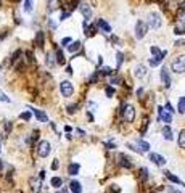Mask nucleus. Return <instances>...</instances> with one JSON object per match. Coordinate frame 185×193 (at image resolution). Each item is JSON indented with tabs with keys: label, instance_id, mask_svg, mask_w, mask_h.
I'll list each match as a JSON object with an SVG mask.
<instances>
[{
	"label": "nucleus",
	"instance_id": "obj_1",
	"mask_svg": "<svg viewBox=\"0 0 185 193\" xmlns=\"http://www.w3.org/2000/svg\"><path fill=\"white\" fill-rule=\"evenodd\" d=\"M171 69H172L174 73H177V74L185 73V55L177 56V58L171 63Z\"/></svg>",
	"mask_w": 185,
	"mask_h": 193
},
{
	"label": "nucleus",
	"instance_id": "obj_2",
	"mask_svg": "<svg viewBox=\"0 0 185 193\" xmlns=\"http://www.w3.org/2000/svg\"><path fill=\"white\" fill-rule=\"evenodd\" d=\"M131 150H134V151H138V153H143V151H150V143L145 142V140H137V142L134 143H129L127 145Z\"/></svg>",
	"mask_w": 185,
	"mask_h": 193
},
{
	"label": "nucleus",
	"instance_id": "obj_3",
	"mask_svg": "<svg viewBox=\"0 0 185 193\" xmlns=\"http://www.w3.org/2000/svg\"><path fill=\"white\" fill-rule=\"evenodd\" d=\"M174 34H177V36L185 34V11L179 13L177 23H175V27H174Z\"/></svg>",
	"mask_w": 185,
	"mask_h": 193
},
{
	"label": "nucleus",
	"instance_id": "obj_4",
	"mask_svg": "<svg viewBox=\"0 0 185 193\" xmlns=\"http://www.w3.org/2000/svg\"><path fill=\"white\" fill-rule=\"evenodd\" d=\"M161 23H163V20H161V15L159 13H150L148 15V24L146 26H150L151 29H159L161 27Z\"/></svg>",
	"mask_w": 185,
	"mask_h": 193
},
{
	"label": "nucleus",
	"instance_id": "obj_5",
	"mask_svg": "<svg viewBox=\"0 0 185 193\" xmlns=\"http://www.w3.org/2000/svg\"><path fill=\"white\" fill-rule=\"evenodd\" d=\"M50 143L47 142V140H42V142H39V145H37V154H39L40 158H47L50 154Z\"/></svg>",
	"mask_w": 185,
	"mask_h": 193
},
{
	"label": "nucleus",
	"instance_id": "obj_6",
	"mask_svg": "<svg viewBox=\"0 0 185 193\" xmlns=\"http://www.w3.org/2000/svg\"><path fill=\"white\" fill-rule=\"evenodd\" d=\"M122 114L124 119L127 122H134V117H135V108L132 105H122Z\"/></svg>",
	"mask_w": 185,
	"mask_h": 193
},
{
	"label": "nucleus",
	"instance_id": "obj_7",
	"mask_svg": "<svg viewBox=\"0 0 185 193\" xmlns=\"http://www.w3.org/2000/svg\"><path fill=\"white\" fill-rule=\"evenodd\" d=\"M146 32H148L146 23H145V21H137V24H135V37H137V39H138V40L143 39Z\"/></svg>",
	"mask_w": 185,
	"mask_h": 193
},
{
	"label": "nucleus",
	"instance_id": "obj_8",
	"mask_svg": "<svg viewBox=\"0 0 185 193\" xmlns=\"http://www.w3.org/2000/svg\"><path fill=\"white\" fill-rule=\"evenodd\" d=\"M60 90H61L63 97H71L72 92H74V87H72V84L69 81H63L61 84H60Z\"/></svg>",
	"mask_w": 185,
	"mask_h": 193
},
{
	"label": "nucleus",
	"instance_id": "obj_9",
	"mask_svg": "<svg viewBox=\"0 0 185 193\" xmlns=\"http://www.w3.org/2000/svg\"><path fill=\"white\" fill-rule=\"evenodd\" d=\"M158 113H159V119L163 121V122H166V124L172 122V116H171V114H169V113L164 110L163 106H159V108H158Z\"/></svg>",
	"mask_w": 185,
	"mask_h": 193
},
{
	"label": "nucleus",
	"instance_id": "obj_10",
	"mask_svg": "<svg viewBox=\"0 0 185 193\" xmlns=\"http://www.w3.org/2000/svg\"><path fill=\"white\" fill-rule=\"evenodd\" d=\"M81 10V13L84 15V18H85V21L89 20V18L92 16V8H90V5L89 3H79V7H77Z\"/></svg>",
	"mask_w": 185,
	"mask_h": 193
},
{
	"label": "nucleus",
	"instance_id": "obj_11",
	"mask_svg": "<svg viewBox=\"0 0 185 193\" xmlns=\"http://www.w3.org/2000/svg\"><path fill=\"white\" fill-rule=\"evenodd\" d=\"M29 185H31V190L34 193H40V190H42V180L40 179H29Z\"/></svg>",
	"mask_w": 185,
	"mask_h": 193
},
{
	"label": "nucleus",
	"instance_id": "obj_12",
	"mask_svg": "<svg viewBox=\"0 0 185 193\" xmlns=\"http://www.w3.org/2000/svg\"><path fill=\"white\" fill-rule=\"evenodd\" d=\"M161 81H163V84H164V87H166V89H169V87H171V76H169L168 69H166L164 66L161 68Z\"/></svg>",
	"mask_w": 185,
	"mask_h": 193
},
{
	"label": "nucleus",
	"instance_id": "obj_13",
	"mask_svg": "<svg viewBox=\"0 0 185 193\" xmlns=\"http://www.w3.org/2000/svg\"><path fill=\"white\" fill-rule=\"evenodd\" d=\"M150 161H153L155 164H158V166H164L166 164V158L161 156L158 153H150Z\"/></svg>",
	"mask_w": 185,
	"mask_h": 193
},
{
	"label": "nucleus",
	"instance_id": "obj_14",
	"mask_svg": "<svg viewBox=\"0 0 185 193\" xmlns=\"http://www.w3.org/2000/svg\"><path fill=\"white\" fill-rule=\"evenodd\" d=\"M82 27H84V32H85L87 37L95 36V32H97V26H95V24L89 26V24H87V21H84V23H82Z\"/></svg>",
	"mask_w": 185,
	"mask_h": 193
},
{
	"label": "nucleus",
	"instance_id": "obj_15",
	"mask_svg": "<svg viewBox=\"0 0 185 193\" xmlns=\"http://www.w3.org/2000/svg\"><path fill=\"white\" fill-rule=\"evenodd\" d=\"M134 76L138 77V79H140V77H145V76H146V68L143 66V64H137V66L134 68Z\"/></svg>",
	"mask_w": 185,
	"mask_h": 193
},
{
	"label": "nucleus",
	"instance_id": "obj_16",
	"mask_svg": "<svg viewBox=\"0 0 185 193\" xmlns=\"http://www.w3.org/2000/svg\"><path fill=\"white\" fill-rule=\"evenodd\" d=\"M31 111L34 113V114H35V117H37V119H39L40 122H47V121H48V117H47V114H45L44 111L35 110V108H31Z\"/></svg>",
	"mask_w": 185,
	"mask_h": 193
},
{
	"label": "nucleus",
	"instance_id": "obj_17",
	"mask_svg": "<svg viewBox=\"0 0 185 193\" xmlns=\"http://www.w3.org/2000/svg\"><path fill=\"white\" fill-rule=\"evenodd\" d=\"M95 26H97V27H100V29H103L105 32H111V26H109L105 20H97Z\"/></svg>",
	"mask_w": 185,
	"mask_h": 193
},
{
	"label": "nucleus",
	"instance_id": "obj_18",
	"mask_svg": "<svg viewBox=\"0 0 185 193\" xmlns=\"http://www.w3.org/2000/svg\"><path fill=\"white\" fill-rule=\"evenodd\" d=\"M119 159H121V166H124L126 169H132V163L131 158L126 156V154H119Z\"/></svg>",
	"mask_w": 185,
	"mask_h": 193
},
{
	"label": "nucleus",
	"instance_id": "obj_19",
	"mask_svg": "<svg viewBox=\"0 0 185 193\" xmlns=\"http://www.w3.org/2000/svg\"><path fill=\"white\" fill-rule=\"evenodd\" d=\"M69 188H71L72 193H82V187L81 183L77 180H71V183H69Z\"/></svg>",
	"mask_w": 185,
	"mask_h": 193
},
{
	"label": "nucleus",
	"instance_id": "obj_20",
	"mask_svg": "<svg viewBox=\"0 0 185 193\" xmlns=\"http://www.w3.org/2000/svg\"><path fill=\"white\" fill-rule=\"evenodd\" d=\"M164 174H166V177H168V179H169L171 182H174V183H177V185H182V187H183V182L180 180V179H179L177 176H174V174H171L169 171H166Z\"/></svg>",
	"mask_w": 185,
	"mask_h": 193
},
{
	"label": "nucleus",
	"instance_id": "obj_21",
	"mask_svg": "<svg viewBox=\"0 0 185 193\" xmlns=\"http://www.w3.org/2000/svg\"><path fill=\"white\" fill-rule=\"evenodd\" d=\"M163 137H164L166 140H172V139H174L172 129H171L169 126H164V127H163Z\"/></svg>",
	"mask_w": 185,
	"mask_h": 193
},
{
	"label": "nucleus",
	"instance_id": "obj_22",
	"mask_svg": "<svg viewBox=\"0 0 185 193\" xmlns=\"http://www.w3.org/2000/svg\"><path fill=\"white\" fill-rule=\"evenodd\" d=\"M60 0H48V3H47V7H48V13H52V11H55L57 8L60 7Z\"/></svg>",
	"mask_w": 185,
	"mask_h": 193
},
{
	"label": "nucleus",
	"instance_id": "obj_23",
	"mask_svg": "<svg viewBox=\"0 0 185 193\" xmlns=\"http://www.w3.org/2000/svg\"><path fill=\"white\" fill-rule=\"evenodd\" d=\"M44 42H45V37H44V32L39 31L35 36V45L37 47H44Z\"/></svg>",
	"mask_w": 185,
	"mask_h": 193
},
{
	"label": "nucleus",
	"instance_id": "obj_24",
	"mask_svg": "<svg viewBox=\"0 0 185 193\" xmlns=\"http://www.w3.org/2000/svg\"><path fill=\"white\" fill-rule=\"evenodd\" d=\"M68 50L71 51V53H76L77 50H81V42H71V44L68 45Z\"/></svg>",
	"mask_w": 185,
	"mask_h": 193
},
{
	"label": "nucleus",
	"instance_id": "obj_25",
	"mask_svg": "<svg viewBox=\"0 0 185 193\" xmlns=\"http://www.w3.org/2000/svg\"><path fill=\"white\" fill-rule=\"evenodd\" d=\"M79 169H81V166L79 164H69V167H68V172H69V176H76L77 172H79Z\"/></svg>",
	"mask_w": 185,
	"mask_h": 193
},
{
	"label": "nucleus",
	"instance_id": "obj_26",
	"mask_svg": "<svg viewBox=\"0 0 185 193\" xmlns=\"http://www.w3.org/2000/svg\"><path fill=\"white\" fill-rule=\"evenodd\" d=\"M45 63H47V66H48V68H53V66H55L57 60H55L53 53H47V60H45Z\"/></svg>",
	"mask_w": 185,
	"mask_h": 193
},
{
	"label": "nucleus",
	"instance_id": "obj_27",
	"mask_svg": "<svg viewBox=\"0 0 185 193\" xmlns=\"http://www.w3.org/2000/svg\"><path fill=\"white\" fill-rule=\"evenodd\" d=\"M57 63H58V64H64V63H66V60H64V55H63L61 48L57 50Z\"/></svg>",
	"mask_w": 185,
	"mask_h": 193
},
{
	"label": "nucleus",
	"instance_id": "obj_28",
	"mask_svg": "<svg viewBox=\"0 0 185 193\" xmlns=\"http://www.w3.org/2000/svg\"><path fill=\"white\" fill-rule=\"evenodd\" d=\"M50 183H52V187H55V188H60L63 185V180L60 177H53L52 180H50Z\"/></svg>",
	"mask_w": 185,
	"mask_h": 193
},
{
	"label": "nucleus",
	"instance_id": "obj_29",
	"mask_svg": "<svg viewBox=\"0 0 185 193\" xmlns=\"http://www.w3.org/2000/svg\"><path fill=\"white\" fill-rule=\"evenodd\" d=\"M177 111H179V113H182V114L185 113V97H182V98H180V100H179V105H177Z\"/></svg>",
	"mask_w": 185,
	"mask_h": 193
},
{
	"label": "nucleus",
	"instance_id": "obj_30",
	"mask_svg": "<svg viewBox=\"0 0 185 193\" xmlns=\"http://www.w3.org/2000/svg\"><path fill=\"white\" fill-rule=\"evenodd\" d=\"M179 147L185 150V130H182V132L179 134Z\"/></svg>",
	"mask_w": 185,
	"mask_h": 193
},
{
	"label": "nucleus",
	"instance_id": "obj_31",
	"mask_svg": "<svg viewBox=\"0 0 185 193\" xmlns=\"http://www.w3.org/2000/svg\"><path fill=\"white\" fill-rule=\"evenodd\" d=\"M24 11L27 13L32 11V0H24Z\"/></svg>",
	"mask_w": 185,
	"mask_h": 193
},
{
	"label": "nucleus",
	"instance_id": "obj_32",
	"mask_svg": "<svg viewBox=\"0 0 185 193\" xmlns=\"http://www.w3.org/2000/svg\"><path fill=\"white\" fill-rule=\"evenodd\" d=\"M20 117H21L23 121H31V117H32V114H31L29 111H24V113H21V114H20Z\"/></svg>",
	"mask_w": 185,
	"mask_h": 193
},
{
	"label": "nucleus",
	"instance_id": "obj_33",
	"mask_svg": "<svg viewBox=\"0 0 185 193\" xmlns=\"http://www.w3.org/2000/svg\"><path fill=\"white\" fill-rule=\"evenodd\" d=\"M161 61H163V58H158V56H155V58L150 60V66H158Z\"/></svg>",
	"mask_w": 185,
	"mask_h": 193
},
{
	"label": "nucleus",
	"instance_id": "obj_34",
	"mask_svg": "<svg viewBox=\"0 0 185 193\" xmlns=\"http://www.w3.org/2000/svg\"><path fill=\"white\" fill-rule=\"evenodd\" d=\"M77 106H79L77 103H74V105H69V106L66 108V111L69 113V114H72V113H76V111H77Z\"/></svg>",
	"mask_w": 185,
	"mask_h": 193
},
{
	"label": "nucleus",
	"instance_id": "obj_35",
	"mask_svg": "<svg viewBox=\"0 0 185 193\" xmlns=\"http://www.w3.org/2000/svg\"><path fill=\"white\" fill-rule=\"evenodd\" d=\"M37 139H39V130H34V132H32V135H31V139H27V142L32 143V142H35Z\"/></svg>",
	"mask_w": 185,
	"mask_h": 193
},
{
	"label": "nucleus",
	"instance_id": "obj_36",
	"mask_svg": "<svg viewBox=\"0 0 185 193\" xmlns=\"http://www.w3.org/2000/svg\"><path fill=\"white\" fill-rule=\"evenodd\" d=\"M100 73H101V74H105V76H111V74H113V69H111L109 66H105Z\"/></svg>",
	"mask_w": 185,
	"mask_h": 193
},
{
	"label": "nucleus",
	"instance_id": "obj_37",
	"mask_svg": "<svg viewBox=\"0 0 185 193\" xmlns=\"http://www.w3.org/2000/svg\"><path fill=\"white\" fill-rule=\"evenodd\" d=\"M105 93H106V97H109V98H111V97L114 95V89L111 87V86H108V87L105 89Z\"/></svg>",
	"mask_w": 185,
	"mask_h": 193
},
{
	"label": "nucleus",
	"instance_id": "obj_38",
	"mask_svg": "<svg viewBox=\"0 0 185 193\" xmlns=\"http://www.w3.org/2000/svg\"><path fill=\"white\" fill-rule=\"evenodd\" d=\"M116 56H118V68H121V63H122V58H124V55L121 53V51H118V53H116Z\"/></svg>",
	"mask_w": 185,
	"mask_h": 193
},
{
	"label": "nucleus",
	"instance_id": "obj_39",
	"mask_svg": "<svg viewBox=\"0 0 185 193\" xmlns=\"http://www.w3.org/2000/svg\"><path fill=\"white\" fill-rule=\"evenodd\" d=\"M164 110L169 113V114H172L174 113V108H172V105H171V103H166V106H164Z\"/></svg>",
	"mask_w": 185,
	"mask_h": 193
},
{
	"label": "nucleus",
	"instance_id": "obj_40",
	"mask_svg": "<svg viewBox=\"0 0 185 193\" xmlns=\"http://www.w3.org/2000/svg\"><path fill=\"white\" fill-rule=\"evenodd\" d=\"M79 2L81 0H71V10H76L77 5H79Z\"/></svg>",
	"mask_w": 185,
	"mask_h": 193
},
{
	"label": "nucleus",
	"instance_id": "obj_41",
	"mask_svg": "<svg viewBox=\"0 0 185 193\" xmlns=\"http://www.w3.org/2000/svg\"><path fill=\"white\" fill-rule=\"evenodd\" d=\"M0 101H10V98H8V97H7L2 90H0Z\"/></svg>",
	"mask_w": 185,
	"mask_h": 193
},
{
	"label": "nucleus",
	"instance_id": "obj_42",
	"mask_svg": "<svg viewBox=\"0 0 185 193\" xmlns=\"http://www.w3.org/2000/svg\"><path fill=\"white\" fill-rule=\"evenodd\" d=\"M142 179L143 180H146V177H148V171H146V167H142Z\"/></svg>",
	"mask_w": 185,
	"mask_h": 193
},
{
	"label": "nucleus",
	"instance_id": "obj_43",
	"mask_svg": "<svg viewBox=\"0 0 185 193\" xmlns=\"http://www.w3.org/2000/svg\"><path fill=\"white\" fill-rule=\"evenodd\" d=\"M10 130H11V122H10V121H7V122H5V132H7V134H10Z\"/></svg>",
	"mask_w": 185,
	"mask_h": 193
},
{
	"label": "nucleus",
	"instance_id": "obj_44",
	"mask_svg": "<svg viewBox=\"0 0 185 193\" xmlns=\"http://www.w3.org/2000/svg\"><path fill=\"white\" fill-rule=\"evenodd\" d=\"M146 126H148V119L145 117V119H143V124H142V134H145V130H146Z\"/></svg>",
	"mask_w": 185,
	"mask_h": 193
},
{
	"label": "nucleus",
	"instance_id": "obj_45",
	"mask_svg": "<svg viewBox=\"0 0 185 193\" xmlns=\"http://www.w3.org/2000/svg\"><path fill=\"white\" fill-rule=\"evenodd\" d=\"M71 42H72V40L69 39V37H64V39L61 40V45H66V47H68L69 44H71Z\"/></svg>",
	"mask_w": 185,
	"mask_h": 193
},
{
	"label": "nucleus",
	"instance_id": "obj_46",
	"mask_svg": "<svg viewBox=\"0 0 185 193\" xmlns=\"http://www.w3.org/2000/svg\"><path fill=\"white\" fill-rule=\"evenodd\" d=\"M105 147L108 148V150H113V148H116V145H114V143H111V142H106V143H105Z\"/></svg>",
	"mask_w": 185,
	"mask_h": 193
},
{
	"label": "nucleus",
	"instance_id": "obj_47",
	"mask_svg": "<svg viewBox=\"0 0 185 193\" xmlns=\"http://www.w3.org/2000/svg\"><path fill=\"white\" fill-rule=\"evenodd\" d=\"M118 82H119V77L118 76H113V77L109 79V84H118Z\"/></svg>",
	"mask_w": 185,
	"mask_h": 193
},
{
	"label": "nucleus",
	"instance_id": "obj_48",
	"mask_svg": "<svg viewBox=\"0 0 185 193\" xmlns=\"http://www.w3.org/2000/svg\"><path fill=\"white\" fill-rule=\"evenodd\" d=\"M68 16H69V13H68V11H64V13H63V15H61V16H60V21H63V20H66V18H68Z\"/></svg>",
	"mask_w": 185,
	"mask_h": 193
},
{
	"label": "nucleus",
	"instance_id": "obj_49",
	"mask_svg": "<svg viewBox=\"0 0 185 193\" xmlns=\"http://www.w3.org/2000/svg\"><path fill=\"white\" fill-rule=\"evenodd\" d=\"M52 169H53V171H57V169H58V159H55V161H53V164H52Z\"/></svg>",
	"mask_w": 185,
	"mask_h": 193
},
{
	"label": "nucleus",
	"instance_id": "obj_50",
	"mask_svg": "<svg viewBox=\"0 0 185 193\" xmlns=\"http://www.w3.org/2000/svg\"><path fill=\"white\" fill-rule=\"evenodd\" d=\"M39 179H40V180H44V179H45V171H42L39 174Z\"/></svg>",
	"mask_w": 185,
	"mask_h": 193
},
{
	"label": "nucleus",
	"instance_id": "obj_51",
	"mask_svg": "<svg viewBox=\"0 0 185 193\" xmlns=\"http://www.w3.org/2000/svg\"><path fill=\"white\" fill-rule=\"evenodd\" d=\"M175 45H177V47H180V45H183V40H177V42H175Z\"/></svg>",
	"mask_w": 185,
	"mask_h": 193
},
{
	"label": "nucleus",
	"instance_id": "obj_52",
	"mask_svg": "<svg viewBox=\"0 0 185 193\" xmlns=\"http://www.w3.org/2000/svg\"><path fill=\"white\" fill-rule=\"evenodd\" d=\"M66 71H68V74H72V68H71V66H68V68H66Z\"/></svg>",
	"mask_w": 185,
	"mask_h": 193
},
{
	"label": "nucleus",
	"instance_id": "obj_53",
	"mask_svg": "<svg viewBox=\"0 0 185 193\" xmlns=\"http://www.w3.org/2000/svg\"><path fill=\"white\" fill-rule=\"evenodd\" d=\"M64 130H66V132H71L72 129H71V126H66V127H64Z\"/></svg>",
	"mask_w": 185,
	"mask_h": 193
},
{
	"label": "nucleus",
	"instance_id": "obj_54",
	"mask_svg": "<svg viewBox=\"0 0 185 193\" xmlns=\"http://www.w3.org/2000/svg\"><path fill=\"white\" fill-rule=\"evenodd\" d=\"M2 167H3V161L0 159V172H2Z\"/></svg>",
	"mask_w": 185,
	"mask_h": 193
},
{
	"label": "nucleus",
	"instance_id": "obj_55",
	"mask_svg": "<svg viewBox=\"0 0 185 193\" xmlns=\"http://www.w3.org/2000/svg\"><path fill=\"white\" fill-rule=\"evenodd\" d=\"M172 191H174V193H183V191H180V190H175V188H174Z\"/></svg>",
	"mask_w": 185,
	"mask_h": 193
}]
</instances>
